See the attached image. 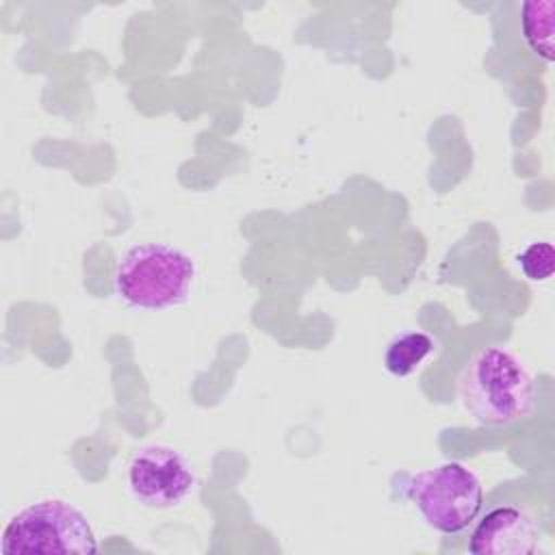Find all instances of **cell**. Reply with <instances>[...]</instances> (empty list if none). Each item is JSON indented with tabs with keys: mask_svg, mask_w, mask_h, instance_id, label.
<instances>
[{
	"mask_svg": "<svg viewBox=\"0 0 555 555\" xmlns=\"http://www.w3.org/2000/svg\"><path fill=\"white\" fill-rule=\"evenodd\" d=\"M434 351V340L421 330L397 334L384 351V369L395 377L412 375Z\"/></svg>",
	"mask_w": 555,
	"mask_h": 555,
	"instance_id": "obj_7",
	"label": "cell"
},
{
	"mask_svg": "<svg viewBox=\"0 0 555 555\" xmlns=\"http://www.w3.org/2000/svg\"><path fill=\"white\" fill-rule=\"evenodd\" d=\"M464 410L486 427H509L533 412L535 386L522 360L505 347H481L457 379Z\"/></svg>",
	"mask_w": 555,
	"mask_h": 555,
	"instance_id": "obj_1",
	"label": "cell"
},
{
	"mask_svg": "<svg viewBox=\"0 0 555 555\" xmlns=\"http://www.w3.org/2000/svg\"><path fill=\"white\" fill-rule=\"evenodd\" d=\"M535 548V520L514 505L490 509L468 540V551L475 555H531Z\"/></svg>",
	"mask_w": 555,
	"mask_h": 555,
	"instance_id": "obj_6",
	"label": "cell"
},
{
	"mask_svg": "<svg viewBox=\"0 0 555 555\" xmlns=\"http://www.w3.org/2000/svg\"><path fill=\"white\" fill-rule=\"evenodd\" d=\"M553 22L555 2L553 0H529L520 7V28L525 43L546 63L553 61Z\"/></svg>",
	"mask_w": 555,
	"mask_h": 555,
	"instance_id": "obj_8",
	"label": "cell"
},
{
	"mask_svg": "<svg viewBox=\"0 0 555 555\" xmlns=\"http://www.w3.org/2000/svg\"><path fill=\"white\" fill-rule=\"evenodd\" d=\"M518 264L522 269V273L533 280V282H542L546 278H551L553 273V264H555V249L551 243H531L527 245L520 254H518Z\"/></svg>",
	"mask_w": 555,
	"mask_h": 555,
	"instance_id": "obj_9",
	"label": "cell"
},
{
	"mask_svg": "<svg viewBox=\"0 0 555 555\" xmlns=\"http://www.w3.org/2000/svg\"><path fill=\"white\" fill-rule=\"evenodd\" d=\"M399 479L403 496L440 533H460L466 529L483 503L479 477L460 462H442L414 475H401Z\"/></svg>",
	"mask_w": 555,
	"mask_h": 555,
	"instance_id": "obj_4",
	"label": "cell"
},
{
	"mask_svg": "<svg viewBox=\"0 0 555 555\" xmlns=\"http://www.w3.org/2000/svg\"><path fill=\"white\" fill-rule=\"evenodd\" d=\"M130 494L154 509L180 505L195 486V475L186 457L167 444L141 447L128 464Z\"/></svg>",
	"mask_w": 555,
	"mask_h": 555,
	"instance_id": "obj_5",
	"label": "cell"
},
{
	"mask_svg": "<svg viewBox=\"0 0 555 555\" xmlns=\"http://www.w3.org/2000/svg\"><path fill=\"white\" fill-rule=\"evenodd\" d=\"M98 542L87 516L63 499H43L22 507L0 533V553H95Z\"/></svg>",
	"mask_w": 555,
	"mask_h": 555,
	"instance_id": "obj_3",
	"label": "cell"
},
{
	"mask_svg": "<svg viewBox=\"0 0 555 555\" xmlns=\"http://www.w3.org/2000/svg\"><path fill=\"white\" fill-rule=\"evenodd\" d=\"M195 278L193 260L163 243L132 245L113 273L115 293L134 308L163 310L189 297Z\"/></svg>",
	"mask_w": 555,
	"mask_h": 555,
	"instance_id": "obj_2",
	"label": "cell"
}]
</instances>
